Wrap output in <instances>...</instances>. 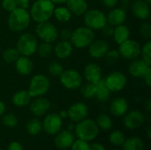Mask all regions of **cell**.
Instances as JSON below:
<instances>
[{"label": "cell", "instance_id": "e575fe53", "mask_svg": "<svg viewBox=\"0 0 151 150\" xmlns=\"http://www.w3.org/2000/svg\"><path fill=\"white\" fill-rule=\"evenodd\" d=\"M126 140L125 134L119 131V130H115L112 131L110 135H109V141L111 144H112L115 147H120L124 143Z\"/></svg>", "mask_w": 151, "mask_h": 150}, {"label": "cell", "instance_id": "9f6ffc18", "mask_svg": "<svg viewBox=\"0 0 151 150\" xmlns=\"http://www.w3.org/2000/svg\"><path fill=\"white\" fill-rule=\"evenodd\" d=\"M147 135H148V138L150 139L151 138V128L150 127H148L147 129Z\"/></svg>", "mask_w": 151, "mask_h": 150}, {"label": "cell", "instance_id": "7c38bea8", "mask_svg": "<svg viewBox=\"0 0 151 150\" xmlns=\"http://www.w3.org/2000/svg\"><path fill=\"white\" fill-rule=\"evenodd\" d=\"M42 130L49 135H56L61 131L63 126V119L60 118L58 113L47 114L42 122Z\"/></svg>", "mask_w": 151, "mask_h": 150}, {"label": "cell", "instance_id": "8fae6325", "mask_svg": "<svg viewBox=\"0 0 151 150\" xmlns=\"http://www.w3.org/2000/svg\"><path fill=\"white\" fill-rule=\"evenodd\" d=\"M104 80L111 92H119L123 90L127 83V76L121 72H112L107 75Z\"/></svg>", "mask_w": 151, "mask_h": 150}, {"label": "cell", "instance_id": "8992f818", "mask_svg": "<svg viewBox=\"0 0 151 150\" xmlns=\"http://www.w3.org/2000/svg\"><path fill=\"white\" fill-rule=\"evenodd\" d=\"M50 82L44 74H36L32 77L28 85V93L32 98L43 96L50 89Z\"/></svg>", "mask_w": 151, "mask_h": 150}, {"label": "cell", "instance_id": "277c9868", "mask_svg": "<svg viewBox=\"0 0 151 150\" xmlns=\"http://www.w3.org/2000/svg\"><path fill=\"white\" fill-rule=\"evenodd\" d=\"M95 40V32L89 27L84 26L80 27L72 31L70 42L78 49L88 48Z\"/></svg>", "mask_w": 151, "mask_h": 150}, {"label": "cell", "instance_id": "11a10c76", "mask_svg": "<svg viewBox=\"0 0 151 150\" xmlns=\"http://www.w3.org/2000/svg\"><path fill=\"white\" fill-rule=\"evenodd\" d=\"M54 4H63L67 2V0H50Z\"/></svg>", "mask_w": 151, "mask_h": 150}, {"label": "cell", "instance_id": "d4e9b609", "mask_svg": "<svg viewBox=\"0 0 151 150\" xmlns=\"http://www.w3.org/2000/svg\"><path fill=\"white\" fill-rule=\"evenodd\" d=\"M65 4L71 13L75 16H82L88 9L86 0H67Z\"/></svg>", "mask_w": 151, "mask_h": 150}, {"label": "cell", "instance_id": "30bf717a", "mask_svg": "<svg viewBox=\"0 0 151 150\" xmlns=\"http://www.w3.org/2000/svg\"><path fill=\"white\" fill-rule=\"evenodd\" d=\"M141 45L138 42L133 39H128L122 43L119 44V53L120 57L126 60L132 61L140 57L141 54Z\"/></svg>", "mask_w": 151, "mask_h": 150}, {"label": "cell", "instance_id": "9c48e42d", "mask_svg": "<svg viewBox=\"0 0 151 150\" xmlns=\"http://www.w3.org/2000/svg\"><path fill=\"white\" fill-rule=\"evenodd\" d=\"M59 78L61 85L68 90H76L82 85L83 77L75 69L64 70Z\"/></svg>", "mask_w": 151, "mask_h": 150}, {"label": "cell", "instance_id": "91938a15", "mask_svg": "<svg viewBox=\"0 0 151 150\" xmlns=\"http://www.w3.org/2000/svg\"><path fill=\"white\" fill-rule=\"evenodd\" d=\"M144 1H145V2H147V3H148V4H151V0H144Z\"/></svg>", "mask_w": 151, "mask_h": 150}, {"label": "cell", "instance_id": "b9f144b4", "mask_svg": "<svg viewBox=\"0 0 151 150\" xmlns=\"http://www.w3.org/2000/svg\"><path fill=\"white\" fill-rule=\"evenodd\" d=\"M88 148H89V144L88 141L77 139L74 140L70 149L72 150H88Z\"/></svg>", "mask_w": 151, "mask_h": 150}, {"label": "cell", "instance_id": "be15d7a7", "mask_svg": "<svg viewBox=\"0 0 151 150\" xmlns=\"http://www.w3.org/2000/svg\"><path fill=\"white\" fill-rule=\"evenodd\" d=\"M143 150H149V149H143Z\"/></svg>", "mask_w": 151, "mask_h": 150}, {"label": "cell", "instance_id": "3957f363", "mask_svg": "<svg viewBox=\"0 0 151 150\" xmlns=\"http://www.w3.org/2000/svg\"><path fill=\"white\" fill-rule=\"evenodd\" d=\"M99 130L96 121L88 118L76 123V126H74L76 137L88 142L92 141L98 136Z\"/></svg>", "mask_w": 151, "mask_h": 150}, {"label": "cell", "instance_id": "1f68e13d", "mask_svg": "<svg viewBox=\"0 0 151 150\" xmlns=\"http://www.w3.org/2000/svg\"><path fill=\"white\" fill-rule=\"evenodd\" d=\"M96 123L97 126L99 127V129H102L104 131L111 130L113 126V122H112L111 118H110V116H108L105 113L99 114L96 118Z\"/></svg>", "mask_w": 151, "mask_h": 150}, {"label": "cell", "instance_id": "680465c9", "mask_svg": "<svg viewBox=\"0 0 151 150\" xmlns=\"http://www.w3.org/2000/svg\"><path fill=\"white\" fill-rule=\"evenodd\" d=\"M119 1H121L123 3H125V2H128V1H131V0H119Z\"/></svg>", "mask_w": 151, "mask_h": 150}, {"label": "cell", "instance_id": "484cf974", "mask_svg": "<svg viewBox=\"0 0 151 150\" xmlns=\"http://www.w3.org/2000/svg\"><path fill=\"white\" fill-rule=\"evenodd\" d=\"M32 97L30 96L27 90H19L13 94L12 96V103L14 106L22 108L25 106H27L31 102Z\"/></svg>", "mask_w": 151, "mask_h": 150}, {"label": "cell", "instance_id": "cb8c5ba5", "mask_svg": "<svg viewBox=\"0 0 151 150\" xmlns=\"http://www.w3.org/2000/svg\"><path fill=\"white\" fill-rule=\"evenodd\" d=\"M73 50V46L70 42V41H64L61 40L60 42H57L55 47L53 48V52L55 56L59 59H65L68 58Z\"/></svg>", "mask_w": 151, "mask_h": 150}, {"label": "cell", "instance_id": "bcb514c9", "mask_svg": "<svg viewBox=\"0 0 151 150\" xmlns=\"http://www.w3.org/2000/svg\"><path fill=\"white\" fill-rule=\"evenodd\" d=\"M72 35V31L68 28H65L60 32V38L64 41H70Z\"/></svg>", "mask_w": 151, "mask_h": 150}, {"label": "cell", "instance_id": "f35d334b", "mask_svg": "<svg viewBox=\"0 0 151 150\" xmlns=\"http://www.w3.org/2000/svg\"><path fill=\"white\" fill-rule=\"evenodd\" d=\"M63 71H64V68H63L62 65L57 61H52L48 65V72L52 76L59 77L61 75V73L63 72Z\"/></svg>", "mask_w": 151, "mask_h": 150}, {"label": "cell", "instance_id": "836d02e7", "mask_svg": "<svg viewBox=\"0 0 151 150\" xmlns=\"http://www.w3.org/2000/svg\"><path fill=\"white\" fill-rule=\"evenodd\" d=\"M36 52L42 58H47L53 53V46L50 42H42L38 44Z\"/></svg>", "mask_w": 151, "mask_h": 150}, {"label": "cell", "instance_id": "db71d44e", "mask_svg": "<svg viewBox=\"0 0 151 150\" xmlns=\"http://www.w3.org/2000/svg\"><path fill=\"white\" fill-rule=\"evenodd\" d=\"M58 115L60 116V118H61L62 119L66 118H67V111H60L59 113H58Z\"/></svg>", "mask_w": 151, "mask_h": 150}, {"label": "cell", "instance_id": "5bb4252c", "mask_svg": "<svg viewBox=\"0 0 151 150\" xmlns=\"http://www.w3.org/2000/svg\"><path fill=\"white\" fill-rule=\"evenodd\" d=\"M88 108L86 103L82 102L74 103L67 111V118L74 123H78L88 118Z\"/></svg>", "mask_w": 151, "mask_h": 150}, {"label": "cell", "instance_id": "f5cc1de1", "mask_svg": "<svg viewBox=\"0 0 151 150\" xmlns=\"http://www.w3.org/2000/svg\"><path fill=\"white\" fill-rule=\"evenodd\" d=\"M144 107H145V109H146V111H147L148 112H150L151 111V100L150 99H148V100L145 102V103H144Z\"/></svg>", "mask_w": 151, "mask_h": 150}, {"label": "cell", "instance_id": "9a60e30c", "mask_svg": "<svg viewBox=\"0 0 151 150\" xmlns=\"http://www.w3.org/2000/svg\"><path fill=\"white\" fill-rule=\"evenodd\" d=\"M28 105L30 112L36 118L44 116L50 109V102L42 96L35 97Z\"/></svg>", "mask_w": 151, "mask_h": 150}, {"label": "cell", "instance_id": "6da1fadb", "mask_svg": "<svg viewBox=\"0 0 151 150\" xmlns=\"http://www.w3.org/2000/svg\"><path fill=\"white\" fill-rule=\"evenodd\" d=\"M31 17L27 9L17 7L14 11L9 13L7 27L11 31L18 33L27 29L29 27Z\"/></svg>", "mask_w": 151, "mask_h": 150}, {"label": "cell", "instance_id": "6125c7cd", "mask_svg": "<svg viewBox=\"0 0 151 150\" xmlns=\"http://www.w3.org/2000/svg\"><path fill=\"white\" fill-rule=\"evenodd\" d=\"M0 150H4V149H0Z\"/></svg>", "mask_w": 151, "mask_h": 150}, {"label": "cell", "instance_id": "74e56055", "mask_svg": "<svg viewBox=\"0 0 151 150\" xmlns=\"http://www.w3.org/2000/svg\"><path fill=\"white\" fill-rule=\"evenodd\" d=\"M142 59L151 65V41H147L146 43L142 47H141V54Z\"/></svg>", "mask_w": 151, "mask_h": 150}, {"label": "cell", "instance_id": "4fadbf2b", "mask_svg": "<svg viewBox=\"0 0 151 150\" xmlns=\"http://www.w3.org/2000/svg\"><path fill=\"white\" fill-rule=\"evenodd\" d=\"M123 117V123L125 126L129 130H135L140 128L145 121V117L143 113L138 110L127 111Z\"/></svg>", "mask_w": 151, "mask_h": 150}, {"label": "cell", "instance_id": "d590c367", "mask_svg": "<svg viewBox=\"0 0 151 150\" xmlns=\"http://www.w3.org/2000/svg\"><path fill=\"white\" fill-rule=\"evenodd\" d=\"M81 93L82 96L86 99H92L95 97L96 95V86L93 83H86L85 85H81Z\"/></svg>", "mask_w": 151, "mask_h": 150}, {"label": "cell", "instance_id": "603a6c76", "mask_svg": "<svg viewBox=\"0 0 151 150\" xmlns=\"http://www.w3.org/2000/svg\"><path fill=\"white\" fill-rule=\"evenodd\" d=\"M15 69L20 75L27 76L31 74L34 70V63L29 58V57L19 56V58L15 61Z\"/></svg>", "mask_w": 151, "mask_h": 150}, {"label": "cell", "instance_id": "816d5d0a", "mask_svg": "<svg viewBox=\"0 0 151 150\" xmlns=\"http://www.w3.org/2000/svg\"><path fill=\"white\" fill-rule=\"evenodd\" d=\"M5 110H6V107H5V104L3 101L0 100V117H2L4 112H5Z\"/></svg>", "mask_w": 151, "mask_h": 150}, {"label": "cell", "instance_id": "4dcf8cb0", "mask_svg": "<svg viewBox=\"0 0 151 150\" xmlns=\"http://www.w3.org/2000/svg\"><path fill=\"white\" fill-rule=\"evenodd\" d=\"M53 16L58 21L65 23L71 19L72 13L66 6H58V7H55L53 11Z\"/></svg>", "mask_w": 151, "mask_h": 150}, {"label": "cell", "instance_id": "e0dca14e", "mask_svg": "<svg viewBox=\"0 0 151 150\" xmlns=\"http://www.w3.org/2000/svg\"><path fill=\"white\" fill-rule=\"evenodd\" d=\"M75 137L73 133L69 130H61L59 131L54 139L55 146L59 149H68L73 145Z\"/></svg>", "mask_w": 151, "mask_h": 150}, {"label": "cell", "instance_id": "7402d4cb", "mask_svg": "<svg viewBox=\"0 0 151 150\" xmlns=\"http://www.w3.org/2000/svg\"><path fill=\"white\" fill-rule=\"evenodd\" d=\"M110 111L114 117H123L128 111L127 101L123 97H117L113 99L110 105Z\"/></svg>", "mask_w": 151, "mask_h": 150}, {"label": "cell", "instance_id": "8d00e7d4", "mask_svg": "<svg viewBox=\"0 0 151 150\" xmlns=\"http://www.w3.org/2000/svg\"><path fill=\"white\" fill-rule=\"evenodd\" d=\"M2 123L5 127L13 128L18 125V118L13 113H7L2 116Z\"/></svg>", "mask_w": 151, "mask_h": 150}, {"label": "cell", "instance_id": "f6af8a7d", "mask_svg": "<svg viewBox=\"0 0 151 150\" xmlns=\"http://www.w3.org/2000/svg\"><path fill=\"white\" fill-rule=\"evenodd\" d=\"M103 5L108 9H112L116 7L119 4V0H101Z\"/></svg>", "mask_w": 151, "mask_h": 150}, {"label": "cell", "instance_id": "6f0895ef", "mask_svg": "<svg viewBox=\"0 0 151 150\" xmlns=\"http://www.w3.org/2000/svg\"><path fill=\"white\" fill-rule=\"evenodd\" d=\"M73 129H74V126H73V125H72V124H71V125L68 126V130L72 132V130H73Z\"/></svg>", "mask_w": 151, "mask_h": 150}, {"label": "cell", "instance_id": "d6a6232c", "mask_svg": "<svg viewBox=\"0 0 151 150\" xmlns=\"http://www.w3.org/2000/svg\"><path fill=\"white\" fill-rule=\"evenodd\" d=\"M19 56H20V54L19 53L16 47L15 48H13V47L7 48L3 51V54H2V57H3L4 61L8 64L15 63V61L19 58Z\"/></svg>", "mask_w": 151, "mask_h": 150}, {"label": "cell", "instance_id": "52a82bcc", "mask_svg": "<svg viewBox=\"0 0 151 150\" xmlns=\"http://www.w3.org/2000/svg\"><path fill=\"white\" fill-rule=\"evenodd\" d=\"M84 25L93 31L101 30L106 24V14L98 9H88L82 15Z\"/></svg>", "mask_w": 151, "mask_h": 150}, {"label": "cell", "instance_id": "ab89813d", "mask_svg": "<svg viewBox=\"0 0 151 150\" xmlns=\"http://www.w3.org/2000/svg\"><path fill=\"white\" fill-rule=\"evenodd\" d=\"M104 58H105V61L108 65H112L119 61V59L120 58V56H119V53L118 50H109L108 52L106 53V55L104 56Z\"/></svg>", "mask_w": 151, "mask_h": 150}, {"label": "cell", "instance_id": "ac0fdd59", "mask_svg": "<svg viewBox=\"0 0 151 150\" xmlns=\"http://www.w3.org/2000/svg\"><path fill=\"white\" fill-rule=\"evenodd\" d=\"M133 15L142 20H146L150 16V4L144 0H134L131 5Z\"/></svg>", "mask_w": 151, "mask_h": 150}, {"label": "cell", "instance_id": "d6986e66", "mask_svg": "<svg viewBox=\"0 0 151 150\" xmlns=\"http://www.w3.org/2000/svg\"><path fill=\"white\" fill-rule=\"evenodd\" d=\"M151 68L150 65L146 63L142 58H136L132 60L128 66V72L131 76L134 78H142L145 73Z\"/></svg>", "mask_w": 151, "mask_h": 150}, {"label": "cell", "instance_id": "681fc988", "mask_svg": "<svg viewBox=\"0 0 151 150\" xmlns=\"http://www.w3.org/2000/svg\"><path fill=\"white\" fill-rule=\"evenodd\" d=\"M88 150H106V149L104 148V146L103 144L98 143V142H95V143L89 145Z\"/></svg>", "mask_w": 151, "mask_h": 150}, {"label": "cell", "instance_id": "4316f807", "mask_svg": "<svg viewBox=\"0 0 151 150\" xmlns=\"http://www.w3.org/2000/svg\"><path fill=\"white\" fill-rule=\"evenodd\" d=\"M130 34L131 33H130L129 27L127 25L122 24V25L114 27V32H113L112 38L117 44H120L123 42H125L130 38Z\"/></svg>", "mask_w": 151, "mask_h": 150}, {"label": "cell", "instance_id": "7bdbcfd3", "mask_svg": "<svg viewBox=\"0 0 151 150\" xmlns=\"http://www.w3.org/2000/svg\"><path fill=\"white\" fill-rule=\"evenodd\" d=\"M2 7L7 12H12L18 6L15 0H2Z\"/></svg>", "mask_w": 151, "mask_h": 150}, {"label": "cell", "instance_id": "7dc6e473", "mask_svg": "<svg viewBox=\"0 0 151 150\" xmlns=\"http://www.w3.org/2000/svg\"><path fill=\"white\" fill-rule=\"evenodd\" d=\"M7 150H24V149L22 144L19 143V141H12L8 145Z\"/></svg>", "mask_w": 151, "mask_h": 150}, {"label": "cell", "instance_id": "ba28073f", "mask_svg": "<svg viewBox=\"0 0 151 150\" xmlns=\"http://www.w3.org/2000/svg\"><path fill=\"white\" fill-rule=\"evenodd\" d=\"M35 32L36 37L42 42L50 43L55 42L59 35L56 26L49 22V20L37 23L35 27Z\"/></svg>", "mask_w": 151, "mask_h": 150}, {"label": "cell", "instance_id": "f546056e", "mask_svg": "<svg viewBox=\"0 0 151 150\" xmlns=\"http://www.w3.org/2000/svg\"><path fill=\"white\" fill-rule=\"evenodd\" d=\"M26 130H27V133L32 136H36V135L40 134L41 132L42 131V121L37 118L29 119L26 124Z\"/></svg>", "mask_w": 151, "mask_h": 150}, {"label": "cell", "instance_id": "60d3db41", "mask_svg": "<svg viewBox=\"0 0 151 150\" xmlns=\"http://www.w3.org/2000/svg\"><path fill=\"white\" fill-rule=\"evenodd\" d=\"M140 34L144 40H150L151 38V25L150 22L145 21L140 27Z\"/></svg>", "mask_w": 151, "mask_h": 150}, {"label": "cell", "instance_id": "ffe728a7", "mask_svg": "<svg viewBox=\"0 0 151 150\" xmlns=\"http://www.w3.org/2000/svg\"><path fill=\"white\" fill-rule=\"evenodd\" d=\"M83 77L88 82L96 84L102 79V68L96 63H89L84 67Z\"/></svg>", "mask_w": 151, "mask_h": 150}, {"label": "cell", "instance_id": "7a4b0ae2", "mask_svg": "<svg viewBox=\"0 0 151 150\" xmlns=\"http://www.w3.org/2000/svg\"><path fill=\"white\" fill-rule=\"evenodd\" d=\"M54 9L55 4L50 0H36L30 8V17L37 23L48 21L53 16Z\"/></svg>", "mask_w": 151, "mask_h": 150}, {"label": "cell", "instance_id": "94428289", "mask_svg": "<svg viewBox=\"0 0 151 150\" xmlns=\"http://www.w3.org/2000/svg\"><path fill=\"white\" fill-rule=\"evenodd\" d=\"M113 150H120V149H113Z\"/></svg>", "mask_w": 151, "mask_h": 150}, {"label": "cell", "instance_id": "ee69618b", "mask_svg": "<svg viewBox=\"0 0 151 150\" xmlns=\"http://www.w3.org/2000/svg\"><path fill=\"white\" fill-rule=\"evenodd\" d=\"M101 30H102V32H103V34H104V35L105 37L110 38V37H112V35H113L114 27H112V26H111V25H109V24L107 23Z\"/></svg>", "mask_w": 151, "mask_h": 150}, {"label": "cell", "instance_id": "83f0119b", "mask_svg": "<svg viewBox=\"0 0 151 150\" xmlns=\"http://www.w3.org/2000/svg\"><path fill=\"white\" fill-rule=\"evenodd\" d=\"M95 86H96L95 97H96V99L101 103H106L110 99L111 92L106 87L104 79H101L98 82L95 84Z\"/></svg>", "mask_w": 151, "mask_h": 150}, {"label": "cell", "instance_id": "44dd1931", "mask_svg": "<svg viewBox=\"0 0 151 150\" xmlns=\"http://www.w3.org/2000/svg\"><path fill=\"white\" fill-rule=\"evenodd\" d=\"M107 23L112 27H117L125 23L127 19V12L121 7H114L110 9L108 14L106 15Z\"/></svg>", "mask_w": 151, "mask_h": 150}, {"label": "cell", "instance_id": "f907efd6", "mask_svg": "<svg viewBox=\"0 0 151 150\" xmlns=\"http://www.w3.org/2000/svg\"><path fill=\"white\" fill-rule=\"evenodd\" d=\"M144 79V81L146 83V85L148 87H150L151 86V68L145 73V75L142 77Z\"/></svg>", "mask_w": 151, "mask_h": 150}, {"label": "cell", "instance_id": "2e32d148", "mask_svg": "<svg viewBox=\"0 0 151 150\" xmlns=\"http://www.w3.org/2000/svg\"><path fill=\"white\" fill-rule=\"evenodd\" d=\"M88 48L89 56L92 58L99 59L104 57V56L110 50V44L107 41L99 39V40H94L93 42Z\"/></svg>", "mask_w": 151, "mask_h": 150}, {"label": "cell", "instance_id": "f1b7e54d", "mask_svg": "<svg viewBox=\"0 0 151 150\" xmlns=\"http://www.w3.org/2000/svg\"><path fill=\"white\" fill-rule=\"evenodd\" d=\"M121 147L123 150H143L144 142L140 137L132 136L126 139Z\"/></svg>", "mask_w": 151, "mask_h": 150}, {"label": "cell", "instance_id": "c3c4849f", "mask_svg": "<svg viewBox=\"0 0 151 150\" xmlns=\"http://www.w3.org/2000/svg\"><path fill=\"white\" fill-rule=\"evenodd\" d=\"M17 6L20 7V8H24V9H27L29 8L30 5V1L31 0H15Z\"/></svg>", "mask_w": 151, "mask_h": 150}, {"label": "cell", "instance_id": "5b68a950", "mask_svg": "<svg viewBox=\"0 0 151 150\" xmlns=\"http://www.w3.org/2000/svg\"><path fill=\"white\" fill-rule=\"evenodd\" d=\"M37 47V37L30 33H24L20 34L16 43V49L18 50L19 53L20 54V56L25 57L33 56L36 52Z\"/></svg>", "mask_w": 151, "mask_h": 150}]
</instances>
